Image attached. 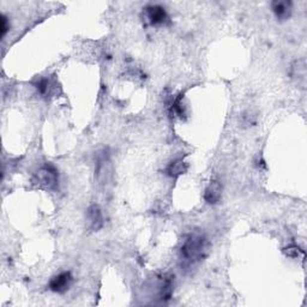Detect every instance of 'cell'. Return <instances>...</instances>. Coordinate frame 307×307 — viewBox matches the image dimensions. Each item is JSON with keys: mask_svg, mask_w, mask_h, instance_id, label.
Listing matches in <instances>:
<instances>
[{"mask_svg": "<svg viewBox=\"0 0 307 307\" xmlns=\"http://www.w3.org/2000/svg\"><path fill=\"white\" fill-rule=\"evenodd\" d=\"M208 251V243L203 235H192L182 247V256L187 264L196 263L202 259Z\"/></svg>", "mask_w": 307, "mask_h": 307, "instance_id": "6da1fadb", "label": "cell"}, {"mask_svg": "<svg viewBox=\"0 0 307 307\" xmlns=\"http://www.w3.org/2000/svg\"><path fill=\"white\" fill-rule=\"evenodd\" d=\"M31 183L41 190L54 191L59 185V174L52 165H45L35 171L31 177Z\"/></svg>", "mask_w": 307, "mask_h": 307, "instance_id": "7a4b0ae2", "label": "cell"}, {"mask_svg": "<svg viewBox=\"0 0 307 307\" xmlns=\"http://www.w3.org/2000/svg\"><path fill=\"white\" fill-rule=\"evenodd\" d=\"M112 179V162L110 154L106 150L97 154L95 162V182L97 185L105 187Z\"/></svg>", "mask_w": 307, "mask_h": 307, "instance_id": "3957f363", "label": "cell"}, {"mask_svg": "<svg viewBox=\"0 0 307 307\" xmlns=\"http://www.w3.org/2000/svg\"><path fill=\"white\" fill-rule=\"evenodd\" d=\"M71 283H72V276L68 271L61 272L58 276L53 277L50 282V289L56 293H65L68 291Z\"/></svg>", "mask_w": 307, "mask_h": 307, "instance_id": "277c9868", "label": "cell"}, {"mask_svg": "<svg viewBox=\"0 0 307 307\" xmlns=\"http://www.w3.org/2000/svg\"><path fill=\"white\" fill-rule=\"evenodd\" d=\"M87 220L89 223V228L91 231H100L103 227V216L100 206L97 204H93L89 206L87 211Z\"/></svg>", "mask_w": 307, "mask_h": 307, "instance_id": "5b68a950", "label": "cell"}, {"mask_svg": "<svg viewBox=\"0 0 307 307\" xmlns=\"http://www.w3.org/2000/svg\"><path fill=\"white\" fill-rule=\"evenodd\" d=\"M221 196H222V186L219 182H211L208 187L205 188L204 199L209 204H216L220 202Z\"/></svg>", "mask_w": 307, "mask_h": 307, "instance_id": "8992f818", "label": "cell"}, {"mask_svg": "<svg viewBox=\"0 0 307 307\" xmlns=\"http://www.w3.org/2000/svg\"><path fill=\"white\" fill-rule=\"evenodd\" d=\"M272 11L281 21H286L291 17L292 2L291 1H274L272 2Z\"/></svg>", "mask_w": 307, "mask_h": 307, "instance_id": "52a82bcc", "label": "cell"}, {"mask_svg": "<svg viewBox=\"0 0 307 307\" xmlns=\"http://www.w3.org/2000/svg\"><path fill=\"white\" fill-rule=\"evenodd\" d=\"M148 17L150 19L151 24H163V23L167 22L168 16L166 13L165 8L159 6V5H155V6L148 7Z\"/></svg>", "mask_w": 307, "mask_h": 307, "instance_id": "ba28073f", "label": "cell"}, {"mask_svg": "<svg viewBox=\"0 0 307 307\" xmlns=\"http://www.w3.org/2000/svg\"><path fill=\"white\" fill-rule=\"evenodd\" d=\"M36 89L42 96L51 97L57 93V83L51 78H41L36 83Z\"/></svg>", "mask_w": 307, "mask_h": 307, "instance_id": "9c48e42d", "label": "cell"}, {"mask_svg": "<svg viewBox=\"0 0 307 307\" xmlns=\"http://www.w3.org/2000/svg\"><path fill=\"white\" fill-rule=\"evenodd\" d=\"M186 171H187V165L183 159H178L176 161L169 163L167 169H166V173L172 178H178L186 173Z\"/></svg>", "mask_w": 307, "mask_h": 307, "instance_id": "30bf717a", "label": "cell"}, {"mask_svg": "<svg viewBox=\"0 0 307 307\" xmlns=\"http://www.w3.org/2000/svg\"><path fill=\"white\" fill-rule=\"evenodd\" d=\"M169 111H171L172 116H176L178 118H183L186 116V107L184 105V95L179 94L177 97L172 99L171 105H169Z\"/></svg>", "mask_w": 307, "mask_h": 307, "instance_id": "8fae6325", "label": "cell"}, {"mask_svg": "<svg viewBox=\"0 0 307 307\" xmlns=\"http://www.w3.org/2000/svg\"><path fill=\"white\" fill-rule=\"evenodd\" d=\"M293 77H297L298 83H303V84H305V79H306L305 62L304 61L295 62V65L293 66Z\"/></svg>", "mask_w": 307, "mask_h": 307, "instance_id": "7c38bea8", "label": "cell"}, {"mask_svg": "<svg viewBox=\"0 0 307 307\" xmlns=\"http://www.w3.org/2000/svg\"><path fill=\"white\" fill-rule=\"evenodd\" d=\"M283 253H285L287 257H292V258H298L299 256H304L303 249L299 248L295 245L288 246V247L283 248Z\"/></svg>", "mask_w": 307, "mask_h": 307, "instance_id": "4fadbf2b", "label": "cell"}, {"mask_svg": "<svg viewBox=\"0 0 307 307\" xmlns=\"http://www.w3.org/2000/svg\"><path fill=\"white\" fill-rule=\"evenodd\" d=\"M8 29V25H7V18L4 15L1 16V35L4 36L5 34H6V31Z\"/></svg>", "mask_w": 307, "mask_h": 307, "instance_id": "5bb4252c", "label": "cell"}]
</instances>
